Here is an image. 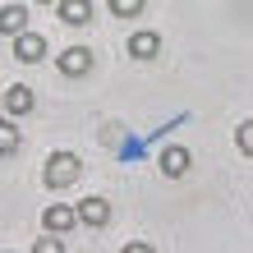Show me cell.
I'll use <instances>...</instances> for the list:
<instances>
[{
	"mask_svg": "<svg viewBox=\"0 0 253 253\" xmlns=\"http://www.w3.org/2000/svg\"><path fill=\"white\" fill-rule=\"evenodd\" d=\"M83 175V166H79V157L74 152H51L46 157V166H42V180H46L51 189H65V184H74Z\"/></svg>",
	"mask_w": 253,
	"mask_h": 253,
	"instance_id": "1",
	"label": "cell"
},
{
	"mask_svg": "<svg viewBox=\"0 0 253 253\" xmlns=\"http://www.w3.org/2000/svg\"><path fill=\"white\" fill-rule=\"evenodd\" d=\"M55 69H60L65 79H83V74L92 69V51H87V46H69V51H60Z\"/></svg>",
	"mask_w": 253,
	"mask_h": 253,
	"instance_id": "2",
	"label": "cell"
},
{
	"mask_svg": "<svg viewBox=\"0 0 253 253\" xmlns=\"http://www.w3.org/2000/svg\"><path fill=\"white\" fill-rule=\"evenodd\" d=\"M42 226H46V235H55V240H60L65 230H74V226H79V216H74V207H65V203H51L46 212H42Z\"/></svg>",
	"mask_w": 253,
	"mask_h": 253,
	"instance_id": "3",
	"label": "cell"
},
{
	"mask_svg": "<svg viewBox=\"0 0 253 253\" xmlns=\"http://www.w3.org/2000/svg\"><path fill=\"white\" fill-rule=\"evenodd\" d=\"M74 216H79L83 226H106L111 221V203L106 198H83L79 207H74Z\"/></svg>",
	"mask_w": 253,
	"mask_h": 253,
	"instance_id": "4",
	"label": "cell"
},
{
	"mask_svg": "<svg viewBox=\"0 0 253 253\" xmlns=\"http://www.w3.org/2000/svg\"><path fill=\"white\" fill-rule=\"evenodd\" d=\"M14 55H19L23 65L42 60V55H46V37H42V33H19V37H14Z\"/></svg>",
	"mask_w": 253,
	"mask_h": 253,
	"instance_id": "5",
	"label": "cell"
},
{
	"mask_svg": "<svg viewBox=\"0 0 253 253\" xmlns=\"http://www.w3.org/2000/svg\"><path fill=\"white\" fill-rule=\"evenodd\" d=\"M129 55H133V60H152V55H161V33H152V28L133 33L129 37Z\"/></svg>",
	"mask_w": 253,
	"mask_h": 253,
	"instance_id": "6",
	"label": "cell"
},
{
	"mask_svg": "<svg viewBox=\"0 0 253 253\" xmlns=\"http://www.w3.org/2000/svg\"><path fill=\"white\" fill-rule=\"evenodd\" d=\"M189 147H161V161H157V166H161V175H170V180H180V175L189 170Z\"/></svg>",
	"mask_w": 253,
	"mask_h": 253,
	"instance_id": "7",
	"label": "cell"
},
{
	"mask_svg": "<svg viewBox=\"0 0 253 253\" xmlns=\"http://www.w3.org/2000/svg\"><path fill=\"white\" fill-rule=\"evenodd\" d=\"M55 5H60V23H69V28L92 23V0H55Z\"/></svg>",
	"mask_w": 253,
	"mask_h": 253,
	"instance_id": "8",
	"label": "cell"
},
{
	"mask_svg": "<svg viewBox=\"0 0 253 253\" xmlns=\"http://www.w3.org/2000/svg\"><path fill=\"white\" fill-rule=\"evenodd\" d=\"M0 106H5L9 115H28V111H33V87L14 83L9 92H0Z\"/></svg>",
	"mask_w": 253,
	"mask_h": 253,
	"instance_id": "9",
	"label": "cell"
},
{
	"mask_svg": "<svg viewBox=\"0 0 253 253\" xmlns=\"http://www.w3.org/2000/svg\"><path fill=\"white\" fill-rule=\"evenodd\" d=\"M0 33H9V37L28 33V9L23 5H5V9H0Z\"/></svg>",
	"mask_w": 253,
	"mask_h": 253,
	"instance_id": "10",
	"label": "cell"
},
{
	"mask_svg": "<svg viewBox=\"0 0 253 253\" xmlns=\"http://www.w3.org/2000/svg\"><path fill=\"white\" fill-rule=\"evenodd\" d=\"M23 147V133L14 129V120H0V157H14Z\"/></svg>",
	"mask_w": 253,
	"mask_h": 253,
	"instance_id": "11",
	"label": "cell"
},
{
	"mask_svg": "<svg viewBox=\"0 0 253 253\" xmlns=\"http://www.w3.org/2000/svg\"><path fill=\"white\" fill-rule=\"evenodd\" d=\"M111 14H115V19H138L143 0H111Z\"/></svg>",
	"mask_w": 253,
	"mask_h": 253,
	"instance_id": "12",
	"label": "cell"
},
{
	"mask_svg": "<svg viewBox=\"0 0 253 253\" xmlns=\"http://www.w3.org/2000/svg\"><path fill=\"white\" fill-rule=\"evenodd\" d=\"M235 143H240V152L253 157V120H244L240 129H235Z\"/></svg>",
	"mask_w": 253,
	"mask_h": 253,
	"instance_id": "13",
	"label": "cell"
},
{
	"mask_svg": "<svg viewBox=\"0 0 253 253\" xmlns=\"http://www.w3.org/2000/svg\"><path fill=\"white\" fill-rule=\"evenodd\" d=\"M33 253H69V249H65L60 240H55V235H42V240L33 244Z\"/></svg>",
	"mask_w": 253,
	"mask_h": 253,
	"instance_id": "14",
	"label": "cell"
},
{
	"mask_svg": "<svg viewBox=\"0 0 253 253\" xmlns=\"http://www.w3.org/2000/svg\"><path fill=\"white\" fill-rule=\"evenodd\" d=\"M120 253H157V249H152V244H143V240H133V244H125Z\"/></svg>",
	"mask_w": 253,
	"mask_h": 253,
	"instance_id": "15",
	"label": "cell"
},
{
	"mask_svg": "<svg viewBox=\"0 0 253 253\" xmlns=\"http://www.w3.org/2000/svg\"><path fill=\"white\" fill-rule=\"evenodd\" d=\"M37 5H55V0H37Z\"/></svg>",
	"mask_w": 253,
	"mask_h": 253,
	"instance_id": "16",
	"label": "cell"
}]
</instances>
